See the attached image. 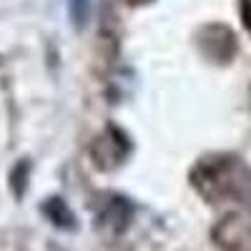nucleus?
<instances>
[{"instance_id":"1","label":"nucleus","mask_w":251,"mask_h":251,"mask_svg":"<svg viewBox=\"0 0 251 251\" xmlns=\"http://www.w3.org/2000/svg\"><path fill=\"white\" fill-rule=\"evenodd\" d=\"M191 183L208 203H251V166L239 156L214 153L201 158Z\"/></svg>"},{"instance_id":"2","label":"nucleus","mask_w":251,"mask_h":251,"mask_svg":"<svg viewBox=\"0 0 251 251\" xmlns=\"http://www.w3.org/2000/svg\"><path fill=\"white\" fill-rule=\"evenodd\" d=\"M128 153H131V141L118 128H106L91 143V158L103 171H111L116 166H121L128 158Z\"/></svg>"},{"instance_id":"3","label":"nucleus","mask_w":251,"mask_h":251,"mask_svg":"<svg viewBox=\"0 0 251 251\" xmlns=\"http://www.w3.org/2000/svg\"><path fill=\"white\" fill-rule=\"evenodd\" d=\"M214 241L221 251H251V216L228 214L214 228Z\"/></svg>"},{"instance_id":"4","label":"nucleus","mask_w":251,"mask_h":251,"mask_svg":"<svg viewBox=\"0 0 251 251\" xmlns=\"http://www.w3.org/2000/svg\"><path fill=\"white\" fill-rule=\"evenodd\" d=\"M206 33L211 35L208 40L201 38V46H203L206 55H211V58H216V60H228V58L236 53V38H234V33L228 30V28L221 30V38H216V35H219V25L206 28Z\"/></svg>"},{"instance_id":"5","label":"nucleus","mask_w":251,"mask_h":251,"mask_svg":"<svg viewBox=\"0 0 251 251\" xmlns=\"http://www.w3.org/2000/svg\"><path fill=\"white\" fill-rule=\"evenodd\" d=\"M128 219H131V206L126 203V199L108 196L106 206H103V211H100V221L108 228H113V231H121V228H126Z\"/></svg>"},{"instance_id":"6","label":"nucleus","mask_w":251,"mask_h":251,"mask_svg":"<svg viewBox=\"0 0 251 251\" xmlns=\"http://www.w3.org/2000/svg\"><path fill=\"white\" fill-rule=\"evenodd\" d=\"M43 211L50 216V221H55L58 226H66V228H71L73 221H75V216L68 211L66 203H63L60 199H48L46 206H43Z\"/></svg>"},{"instance_id":"7","label":"nucleus","mask_w":251,"mask_h":251,"mask_svg":"<svg viewBox=\"0 0 251 251\" xmlns=\"http://www.w3.org/2000/svg\"><path fill=\"white\" fill-rule=\"evenodd\" d=\"M71 13L75 18V23L83 25L88 18V0H71Z\"/></svg>"},{"instance_id":"8","label":"nucleus","mask_w":251,"mask_h":251,"mask_svg":"<svg viewBox=\"0 0 251 251\" xmlns=\"http://www.w3.org/2000/svg\"><path fill=\"white\" fill-rule=\"evenodd\" d=\"M241 20H244L246 30L251 33V0H241Z\"/></svg>"},{"instance_id":"9","label":"nucleus","mask_w":251,"mask_h":251,"mask_svg":"<svg viewBox=\"0 0 251 251\" xmlns=\"http://www.w3.org/2000/svg\"><path fill=\"white\" fill-rule=\"evenodd\" d=\"M128 3H146V0H128Z\"/></svg>"}]
</instances>
